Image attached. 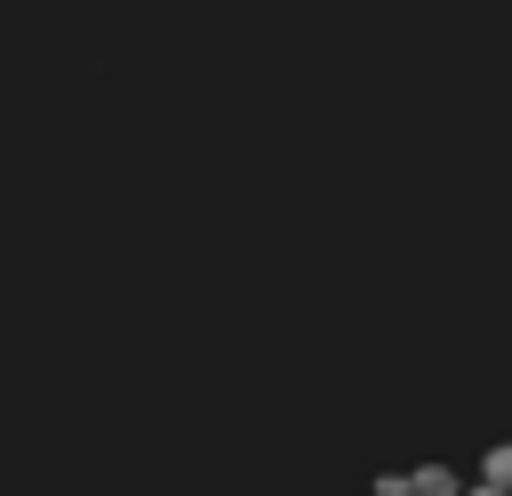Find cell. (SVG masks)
Returning a JSON list of instances; mask_svg holds the SVG:
<instances>
[{"label": "cell", "instance_id": "cell-3", "mask_svg": "<svg viewBox=\"0 0 512 496\" xmlns=\"http://www.w3.org/2000/svg\"><path fill=\"white\" fill-rule=\"evenodd\" d=\"M376 496H408V472H384V480H376Z\"/></svg>", "mask_w": 512, "mask_h": 496}, {"label": "cell", "instance_id": "cell-2", "mask_svg": "<svg viewBox=\"0 0 512 496\" xmlns=\"http://www.w3.org/2000/svg\"><path fill=\"white\" fill-rule=\"evenodd\" d=\"M472 488H488V496H512V440L480 456V480H472Z\"/></svg>", "mask_w": 512, "mask_h": 496}, {"label": "cell", "instance_id": "cell-1", "mask_svg": "<svg viewBox=\"0 0 512 496\" xmlns=\"http://www.w3.org/2000/svg\"><path fill=\"white\" fill-rule=\"evenodd\" d=\"M408 496H464V480H456V464H416Z\"/></svg>", "mask_w": 512, "mask_h": 496}]
</instances>
